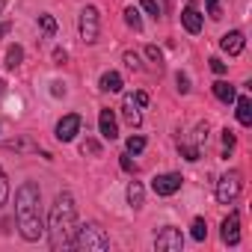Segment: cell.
<instances>
[{
    "mask_svg": "<svg viewBox=\"0 0 252 252\" xmlns=\"http://www.w3.org/2000/svg\"><path fill=\"white\" fill-rule=\"evenodd\" d=\"M208 63H211V71H214V74H225V63H222V60H217V57H211Z\"/></svg>",
    "mask_w": 252,
    "mask_h": 252,
    "instance_id": "cell-33",
    "label": "cell"
},
{
    "mask_svg": "<svg viewBox=\"0 0 252 252\" xmlns=\"http://www.w3.org/2000/svg\"><path fill=\"white\" fill-rule=\"evenodd\" d=\"M98 86H101L104 92H122V74H119V71H104Z\"/></svg>",
    "mask_w": 252,
    "mask_h": 252,
    "instance_id": "cell-16",
    "label": "cell"
},
{
    "mask_svg": "<svg viewBox=\"0 0 252 252\" xmlns=\"http://www.w3.org/2000/svg\"><path fill=\"white\" fill-rule=\"evenodd\" d=\"M143 202H146V190H143V184H140V181H131V184H128V205H131L134 211H140Z\"/></svg>",
    "mask_w": 252,
    "mask_h": 252,
    "instance_id": "cell-14",
    "label": "cell"
},
{
    "mask_svg": "<svg viewBox=\"0 0 252 252\" xmlns=\"http://www.w3.org/2000/svg\"><path fill=\"white\" fill-rule=\"evenodd\" d=\"M9 202V181H6V172L0 169V208Z\"/></svg>",
    "mask_w": 252,
    "mask_h": 252,
    "instance_id": "cell-25",
    "label": "cell"
},
{
    "mask_svg": "<svg viewBox=\"0 0 252 252\" xmlns=\"http://www.w3.org/2000/svg\"><path fill=\"white\" fill-rule=\"evenodd\" d=\"M181 24H184V30H187V33H193V36L202 30V15H199V9H196L193 0L184 6V12H181Z\"/></svg>",
    "mask_w": 252,
    "mask_h": 252,
    "instance_id": "cell-12",
    "label": "cell"
},
{
    "mask_svg": "<svg viewBox=\"0 0 252 252\" xmlns=\"http://www.w3.org/2000/svg\"><path fill=\"white\" fill-rule=\"evenodd\" d=\"M80 152H83V155H95V158H98V155H101V146H98L95 140H86V143L80 146Z\"/></svg>",
    "mask_w": 252,
    "mask_h": 252,
    "instance_id": "cell-30",
    "label": "cell"
},
{
    "mask_svg": "<svg viewBox=\"0 0 252 252\" xmlns=\"http://www.w3.org/2000/svg\"><path fill=\"white\" fill-rule=\"evenodd\" d=\"M77 228V205L74 196L68 190H63L51 208V222H48V237H51V249H71V237Z\"/></svg>",
    "mask_w": 252,
    "mask_h": 252,
    "instance_id": "cell-2",
    "label": "cell"
},
{
    "mask_svg": "<svg viewBox=\"0 0 252 252\" xmlns=\"http://www.w3.org/2000/svg\"><path fill=\"white\" fill-rule=\"evenodd\" d=\"M208 3V15L214 18V21H220L222 18V6H220V0H205Z\"/></svg>",
    "mask_w": 252,
    "mask_h": 252,
    "instance_id": "cell-27",
    "label": "cell"
},
{
    "mask_svg": "<svg viewBox=\"0 0 252 252\" xmlns=\"http://www.w3.org/2000/svg\"><path fill=\"white\" fill-rule=\"evenodd\" d=\"M39 27L45 30V36H54V33H57V21H54L51 15H39Z\"/></svg>",
    "mask_w": 252,
    "mask_h": 252,
    "instance_id": "cell-26",
    "label": "cell"
},
{
    "mask_svg": "<svg viewBox=\"0 0 252 252\" xmlns=\"http://www.w3.org/2000/svg\"><path fill=\"white\" fill-rule=\"evenodd\" d=\"M146 54H149V60H152V63H158V65L163 63V51H160L158 45H149V48H146Z\"/></svg>",
    "mask_w": 252,
    "mask_h": 252,
    "instance_id": "cell-29",
    "label": "cell"
},
{
    "mask_svg": "<svg viewBox=\"0 0 252 252\" xmlns=\"http://www.w3.org/2000/svg\"><path fill=\"white\" fill-rule=\"evenodd\" d=\"M243 45H246V39H243V33H240V30H228V33L220 39V48H222L228 57H237V54L243 51Z\"/></svg>",
    "mask_w": 252,
    "mask_h": 252,
    "instance_id": "cell-11",
    "label": "cell"
},
{
    "mask_svg": "<svg viewBox=\"0 0 252 252\" xmlns=\"http://www.w3.org/2000/svg\"><path fill=\"white\" fill-rule=\"evenodd\" d=\"M234 101H237V122L249 128V125H252V101H249L246 95H240V98H234Z\"/></svg>",
    "mask_w": 252,
    "mask_h": 252,
    "instance_id": "cell-15",
    "label": "cell"
},
{
    "mask_svg": "<svg viewBox=\"0 0 252 252\" xmlns=\"http://www.w3.org/2000/svg\"><path fill=\"white\" fill-rule=\"evenodd\" d=\"M234 143H237V140H234V131H228V128H225V131H222V146H225V149H231Z\"/></svg>",
    "mask_w": 252,
    "mask_h": 252,
    "instance_id": "cell-34",
    "label": "cell"
},
{
    "mask_svg": "<svg viewBox=\"0 0 252 252\" xmlns=\"http://www.w3.org/2000/svg\"><path fill=\"white\" fill-rule=\"evenodd\" d=\"M181 184H184V178L178 172H163V175H155L152 178V190L158 196H175L181 190Z\"/></svg>",
    "mask_w": 252,
    "mask_h": 252,
    "instance_id": "cell-7",
    "label": "cell"
},
{
    "mask_svg": "<svg viewBox=\"0 0 252 252\" xmlns=\"http://www.w3.org/2000/svg\"><path fill=\"white\" fill-rule=\"evenodd\" d=\"M39 184L33 181H24L15 193V220H18V228H21V237L24 240H39L45 234V225H42V211H39Z\"/></svg>",
    "mask_w": 252,
    "mask_h": 252,
    "instance_id": "cell-1",
    "label": "cell"
},
{
    "mask_svg": "<svg viewBox=\"0 0 252 252\" xmlns=\"http://www.w3.org/2000/svg\"><path fill=\"white\" fill-rule=\"evenodd\" d=\"M214 95H217L222 104H231V101L237 98V95H234V86L225 83V80H217V83H214Z\"/></svg>",
    "mask_w": 252,
    "mask_h": 252,
    "instance_id": "cell-17",
    "label": "cell"
},
{
    "mask_svg": "<svg viewBox=\"0 0 252 252\" xmlns=\"http://www.w3.org/2000/svg\"><path fill=\"white\" fill-rule=\"evenodd\" d=\"M98 128H101V137L104 140H116L119 137V122H116V116H113V110L107 107V110H101V116H98Z\"/></svg>",
    "mask_w": 252,
    "mask_h": 252,
    "instance_id": "cell-10",
    "label": "cell"
},
{
    "mask_svg": "<svg viewBox=\"0 0 252 252\" xmlns=\"http://www.w3.org/2000/svg\"><path fill=\"white\" fill-rule=\"evenodd\" d=\"M178 155H181L184 160L196 163V160H199V146H196V143H178Z\"/></svg>",
    "mask_w": 252,
    "mask_h": 252,
    "instance_id": "cell-19",
    "label": "cell"
},
{
    "mask_svg": "<svg viewBox=\"0 0 252 252\" xmlns=\"http://www.w3.org/2000/svg\"><path fill=\"white\" fill-rule=\"evenodd\" d=\"M119 163H122V169H125V172H137V163L131 160V155H122V160H119Z\"/></svg>",
    "mask_w": 252,
    "mask_h": 252,
    "instance_id": "cell-32",
    "label": "cell"
},
{
    "mask_svg": "<svg viewBox=\"0 0 252 252\" xmlns=\"http://www.w3.org/2000/svg\"><path fill=\"white\" fill-rule=\"evenodd\" d=\"M21 63H24V48L21 45H12L6 51V68H18Z\"/></svg>",
    "mask_w": 252,
    "mask_h": 252,
    "instance_id": "cell-18",
    "label": "cell"
},
{
    "mask_svg": "<svg viewBox=\"0 0 252 252\" xmlns=\"http://www.w3.org/2000/svg\"><path fill=\"white\" fill-rule=\"evenodd\" d=\"M240 187H243L240 172H225V175L217 181V202H220V205H231V202L240 196Z\"/></svg>",
    "mask_w": 252,
    "mask_h": 252,
    "instance_id": "cell-4",
    "label": "cell"
},
{
    "mask_svg": "<svg viewBox=\"0 0 252 252\" xmlns=\"http://www.w3.org/2000/svg\"><path fill=\"white\" fill-rule=\"evenodd\" d=\"M134 101H137V107H146V104H149V95H146V92H137Z\"/></svg>",
    "mask_w": 252,
    "mask_h": 252,
    "instance_id": "cell-37",
    "label": "cell"
},
{
    "mask_svg": "<svg viewBox=\"0 0 252 252\" xmlns=\"http://www.w3.org/2000/svg\"><path fill=\"white\" fill-rule=\"evenodd\" d=\"M6 92V83H3V77H0V95H3Z\"/></svg>",
    "mask_w": 252,
    "mask_h": 252,
    "instance_id": "cell-38",
    "label": "cell"
},
{
    "mask_svg": "<svg viewBox=\"0 0 252 252\" xmlns=\"http://www.w3.org/2000/svg\"><path fill=\"white\" fill-rule=\"evenodd\" d=\"M122 60H125V65H128L131 71H143V63H140V57H137L134 51H125V57H122Z\"/></svg>",
    "mask_w": 252,
    "mask_h": 252,
    "instance_id": "cell-24",
    "label": "cell"
},
{
    "mask_svg": "<svg viewBox=\"0 0 252 252\" xmlns=\"http://www.w3.org/2000/svg\"><path fill=\"white\" fill-rule=\"evenodd\" d=\"M71 246L74 249H95V252H104L110 249V237L104 234V228L98 222H86V225H77L74 228V237H71Z\"/></svg>",
    "mask_w": 252,
    "mask_h": 252,
    "instance_id": "cell-3",
    "label": "cell"
},
{
    "mask_svg": "<svg viewBox=\"0 0 252 252\" xmlns=\"http://www.w3.org/2000/svg\"><path fill=\"white\" fill-rule=\"evenodd\" d=\"M140 3H143V9H146L149 15H155V18L160 15V6H158V0H140Z\"/></svg>",
    "mask_w": 252,
    "mask_h": 252,
    "instance_id": "cell-31",
    "label": "cell"
},
{
    "mask_svg": "<svg viewBox=\"0 0 252 252\" xmlns=\"http://www.w3.org/2000/svg\"><path fill=\"white\" fill-rule=\"evenodd\" d=\"M80 125H83V119H80L77 113L63 116V119L57 122V140H60V143H71V140L80 134Z\"/></svg>",
    "mask_w": 252,
    "mask_h": 252,
    "instance_id": "cell-8",
    "label": "cell"
},
{
    "mask_svg": "<svg viewBox=\"0 0 252 252\" xmlns=\"http://www.w3.org/2000/svg\"><path fill=\"white\" fill-rule=\"evenodd\" d=\"M51 92H54V95L60 98V95H65V86H63L60 80H54V83H51Z\"/></svg>",
    "mask_w": 252,
    "mask_h": 252,
    "instance_id": "cell-36",
    "label": "cell"
},
{
    "mask_svg": "<svg viewBox=\"0 0 252 252\" xmlns=\"http://www.w3.org/2000/svg\"><path fill=\"white\" fill-rule=\"evenodd\" d=\"M54 60H57V65H63V63L68 60V54H65L63 48H57V51H54Z\"/></svg>",
    "mask_w": 252,
    "mask_h": 252,
    "instance_id": "cell-35",
    "label": "cell"
},
{
    "mask_svg": "<svg viewBox=\"0 0 252 252\" xmlns=\"http://www.w3.org/2000/svg\"><path fill=\"white\" fill-rule=\"evenodd\" d=\"M125 24H128L131 30H137V33L143 30V18H140V12H137L134 6H128V9H125Z\"/></svg>",
    "mask_w": 252,
    "mask_h": 252,
    "instance_id": "cell-20",
    "label": "cell"
},
{
    "mask_svg": "<svg viewBox=\"0 0 252 252\" xmlns=\"http://www.w3.org/2000/svg\"><path fill=\"white\" fill-rule=\"evenodd\" d=\"M6 30H9V27H6V24H0V36H3V33H6Z\"/></svg>",
    "mask_w": 252,
    "mask_h": 252,
    "instance_id": "cell-39",
    "label": "cell"
},
{
    "mask_svg": "<svg viewBox=\"0 0 252 252\" xmlns=\"http://www.w3.org/2000/svg\"><path fill=\"white\" fill-rule=\"evenodd\" d=\"M222 243L225 246H237L240 243V214L237 211H231L222 220Z\"/></svg>",
    "mask_w": 252,
    "mask_h": 252,
    "instance_id": "cell-9",
    "label": "cell"
},
{
    "mask_svg": "<svg viewBox=\"0 0 252 252\" xmlns=\"http://www.w3.org/2000/svg\"><path fill=\"white\" fill-rule=\"evenodd\" d=\"M184 246V234L175 228V225H166L158 237H155V249L158 252H181Z\"/></svg>",
    "mask_w": 252,
    "mask_h": 252,
    "instance_id": "cell-5",
    "label": "cell"
},
{
    "mask_svg": "<svg viewBox=\"0 0 252 252\" xmlns=\"http://www.w3.org/2000/svg\"><path fill=\"white\" fill-rule=\"evenodd\" d=\"M6 149H12V152H39V146H33L30 140H15V143H6Z\"/></svg>",
    "mask_w": 252,
    "mask_h": 252,
    "instance_id": "cell-23",
    "label": "cell"
},
{
    "mask_svg": "<svg viewBox=\"0 0 252 252\" xmlns=\"http://www.w3.org/2000/svg\"><path fill=\"white\" fill-rule=\"evenodd\" d=\"M122 116H125V122L131 125V128H140V122H143V113H140V107H137V101H134V95H128L125 98V107H122Z\"/></svg>",
    "mask_w": 252,
    "mask_h": 252,
    "instance_id": "cell-13",
    "label": "cell"
},
{
    "mask_svg": "<svg viewBox=\"0 0 252 252\" xmlns=\"http://www.w3.org/2000/svg\"><path fill=\"white\" fill-rule=\"evenodd\" d=\"M175 83H178V92H181V95H187V92H190V77H187L184 71H178V74H175Z\"/></svg>",
    "mask_w": 252,
    "mask_h": 252,
    "instance_id": "cell-28",
    "label": "cell"
},
{
    "mask_svg": "<svg viewBox=\"0 0 252 252\" xmlns=\"http://www.w3.org/2000/svg\"><path fill=\"white\" fill-rule=\"evenodd\" d=\"M80 39L86 45H95L98 42V9L95 6H86L80 12Z\"/></svg>",
    "mask_w": 252,
    "mask_h": 252,
    "instance_id": "cell-6",
    "label": "cell"
},
{
    "mask_svg": "<svg viewBox=\"0 0 252 252\" xmlns=\"http://www.w3.org/2000/svg\"><path fill=\"white\" fill-rule=\"evenodd\" d=\"M143 149H146V137H140V134L128 137V155H140Z\"/></svg>",
    "mask_w": 252,
    "mask_h": 252,
    "instance_id": "cell-22",
    "label": "cell"
},
{
    "mask_svg": "<svg viewBox=\"0 0 252 252\" xmlns=\"http://www.w3.org/2000/svg\"><path fill=\"white\" fill-rule=\"evenodd\" d=\"M190 228H193V240H205V237H208V222H205L202 217H196Z\"/></svg>",
    "mask_w": 252,
    "mask_h": 252,
    "instance_id": "cell-21",
    "label": "cell"
}]
</instances>
